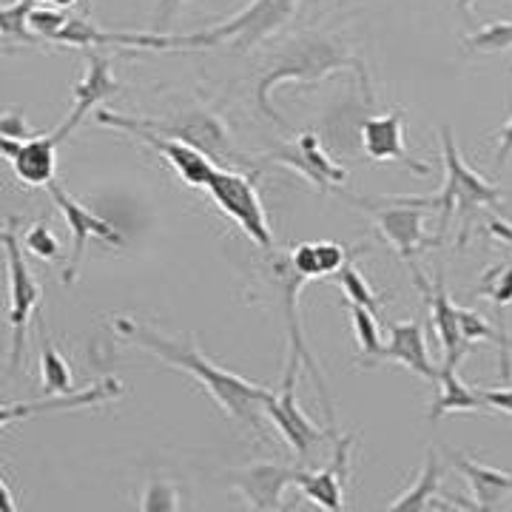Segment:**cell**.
Wrapping results in <instances>:
<instances>
[{
  "instance_id": "34",
  "label": "cell",
  "mask_w": 512,
  "mask_h": 512,
  "mask_svg": "<svg viewBox=\"0 0 512 512\" xmlns=\"http://www.w3.org/2000/svg\"><path fill=\"white\" fill-rule=\"evenodd\" d=\"M26 251H32L43 262H57L60 259V242H57V237L52 234V228L46 222H37V225L29 228V234H26Z\"/></svg>"
},
{
  "instance_id": "36",
  "label": "cell",
  "mask_w": 512,
  "mask_h": 512,
  "mask_svg": "<svg viewBox=\"0 0 512 512\" xmlns=\"http://www.w3.org/2000/svg\"><path fill=\"white\" fill-rule=\"evenodd\" d=\"M183 3L185 0H157V6H154V29H157V35H163L165 29L171 26V20L177 18Z\"/></svg>"
},
{
  "instance_id": "38",
  "label": "cell",
  "mask_w": 512,
  "mask_h": 512,
  "mask_svg": "<svg viewBox=\"0 0 512 512\" xmlns=\"http://www.w3.org/2000/svg\"><path fill=\"white\" fill-rule=\"evenodd\" d=\"M498 154H495V171H501L504 168V163H507V157L512 154V117L507 126L498 131Z\"/></svg>"
},
{
  "instance_id": "32",
  "label": "cell",
  "mask_w": 512,
  "mask_h": 512,
  "mask_svg": "<svg viewBox=\"0 0 512 512\" xmlns=\"http://www.w3.org/2000/svg\"><path fill=\"white\" fill-rule=\"evenodd\" d=\"M467 52H507L512 49V20H495L478 29L476 35L464 37Z\"/></svg>"
},
{
  "instance_id": "21",
  "label": "cell",
  "mask_w": 512,
  "mask_h": 512,
  "mask_svg": "<svg viewBox=\"0 0 512 512\" xmlns=\"http://www.w3.org/2000/svg\"><path fill=\"white\" fill-rule=\"evenodd\" d=\"M444 456L450 458V464L470 481L476 510H501V507H507V501L512 498V473L478 464L464 453L447 450V447H444Z\"/></svg>"
},
{
  "instance_id": "25",
  "label": "cell",
  "mask_w": 512,
  "mask_h": 512,
  "mask_svg": "<svg viewBox=\"0 0 512 512\" xmlns=\"http://www.w3.org/2000/svg\"><path fill=\"white\" fill-rule=\"evenodd\" d=\"M37 339H40V376H43V396H60V393H74L72 370L69 362L63 359V353L55 348V342L49 339V330L43 316L37 313Z\"/></svg>"
},
{
  "instance_id": "30",
  "label": "cell",
  "mask_w": 512,
  "mask_h": 512,
  "mask_svg": "<svg viewBox=\"0 0 512 512\" xmlns=\"http://www.w3.org/2000/svg\"><path fill=\"white\" fill-rule=\"evenodd\" d=\"M35 9L37 0H15L9 6H3V12H0V32H3L6 43H9V37H12V43H35V46L43 43L32 32V26H29V18H32Z\"/></svg>"
},
{
  "instance_id": "26",
  "label": "cell",
  "mask_w": 512,
  "mask_h": 512,
  "mask_svg": "<svg viewBox=\"0 0 512 512\" xmlns=\"http://www.w3.org/2000/svg\"><path fill=\"white\" fill-rule=\"evenodd\" d=\"M350 325H353V336H356V359L362 367H376L384 362V342L379 333V316L367 311L356 302H348Z\"/></svg>"
},
{
  "instance_id": "9",
  "label": "cell",
  "mask_w": 512,
  "mask_h": 512,
  "mask_svg": "<svg viewBox=\"0 0 512 512\" xmlns=\"http://www.w3.org/2000/svg\"><path fill=\"white\" fill-rule=\"evenodd\" d=\"M339 194H345V191H339ZM345 197L356 208H362V211H367L376 220L384 239L399 251V256L410 265V271L419 268L416 265V254L424 251V248H433L436 245V239L424 237V211H427L424 205H416V202H410L407 197L404 200H393V205H384L382 200L353 197V194H345Z\"/></svg>"
},
{
  "instance_id": "37",
  "label": "cell",
  "mask_w": 512,
  "mask_h": 512,
  "mask_svg": "<svg viewBox=\"0 0 512 512\" xmlns=\"http://www.w3.org/2000/svg\"><path fill=\"white\" fill-rule=\"evenodd\" d=\"M478 393L484 396V402L490 404L495 413H504V416L512 419V387H507V390H484V387H478Z\"/></svg>"
},
{
  "instance_id": "29",
  "label": "cell",
  "mask_w": 512,
  "mask_h": 512,
  "mask_svg": "<svg viewBox=\"0 0 512 512\" xmlns=\"http://www.w3.org/2000/svg\"><path fill=\"white\" fill-rule=\"evenodd\" d=\"M362 251H365V248H359L356 254L350 256L348 262L333 274V279H336L339 288L345 291L348 302H356V305H362V308H367V311H373L379 316V299H376V291L367 285V279L362 276V271H359V265H356V256L362 254Z\"/></svg>"
},
{
  "instance_id": "4",
  "label": "cell",
  "mask_w": 512,
  "mask_h": 512,
  "mask_svg": "<svg viewBox=\"0 0 512 512\" xmlns=\"http://www.w3.org/2000/svg\"><path fill=\"white\" fill-rule=\"evenodd\" d=\"M441 157H444V188L436 197H407L416 205L424 208H439V239L444 237L447 225L453 220V214H461L464 220L473 217L481 205H498L501 191L493 183H487L481 174H476L470 165L461 160L456 140H453V128L441 126Z\"/></svg>"
},
{
  "instance_id": "23",
  "label": "cell",
  "mask_w": 512,
  "mask_h": 512,
  "mask_svg": "<svg viewBox=\"0 0 512 512\" xmlns=\"http://www.w3.org/2000/svg\"><path fill=\"white\" fill-rule=\"evenodd\" d=\"M458 367H439V382H436V402L430 407V421H439L447 413H484L493 410L478 393V387H467L458 379Z\"/></svg>"
},
{
  "instance_id": "17",
  "label": "cell",
  "mask_w": 512,
  "mask_h": 512,
  "mask_svg": "<svg viewBox=\"0 0 512 512\" xmlns=\"http://www.w3.org/2000/svg\"><path fill=\"white\" fill-rule=\"evenodd\" d=\"M362 148L367 160L373 163H399L419 177L430 174V165L413 160L410 151L404 148V109L390 111L382 117H367L362 123Z\"/></svg>"
},
{
  "instance_id": "14",
  "label": "cell",
  "mask_w": 512,
  "mask_h": 512,
  "mask_svg": "<svg viewBox=\"0 0 512 512\" xmlns=\"http://www.w3.org/2000/svg\"><path fill=\"white\" fill-rule=\"evenodd\" d=\"M350 450H353V436H336L333 433V456L325 467L319 470H305L299 467V476L293 487L311 501L313 507L325 512L345 510V484L350 478Z\"/></svg>"
},
{
  "instance_id": "3",
  "label": "cell",
  "mask_w": 512,
  "mask_h": 512,
  "mask_svg": "<svg viewBox=\"0 0 512 512\" xmlns=\"http://www.w3.org/2000/svg\"><path fill=\"white\" fill-rule=\"evenodd\" d=\"M299 0H254L239 15L228 18L214 29L197 35H157V32H134V46L140 49H214L234 46L237 52H251L256 43L276 35L293 18Z\"/></svg>"
},
{
  "instance_id": "27",
  "label": "cell",
  "mask_w": 512,
  "mask_h": 512,
  "mask_svg": "<svg viewBox=\"0 0 512 512\" xmlns=\"http://www.w3.org/2000/svg\"><path fill=\"white\" fill-rule=\"evenodd\" d=\"M441 461H439V450L430 447L427 450V464L421 470V476L416 478V484L390 504V512H421L430 507V501L439 495L441 490Z\"/></svg>"
},
{
  "instance_id": "13",
  "label": "cell",
  "mask_w": 512,
  "mask_h": 512,
  "mask_svg": "<svg viewBox=\"0 0 512 512\" xmlns=\"http://www.w3.org/2000/svg\"><path fill=\"white\" fill-rule=\"evenodd\" d=\"M274 274L282 282V296H285V333H288V342H291L288 356H296V359L305 362L308 373L313 376V384L319 390V399H322L325 416L330 421V430H336V413H333V404L328 399V387H325V379H322V370H319V362H316L313 350L308 348V339H305V330H302V319H299V291L305 288L308 279L293 268L291 259H279Z\"/></svg>"
},
{
  "instance_id": "35",
  "label": "cell",
  "mask_w": 512,
  "mask_h": 512,
  "mask_svg": "<svg viewBox=\"0 0 512 512\" xmlns=\"http://www.w3.org/2000/svg\"><path fill=\"white\" fill-rule=\"evenodd\" d=\"M37 131L26 128V120L20 111H6L0 120V137H15V140H32Z\"/></svg>"
},
{
  "instance_id": "42",
  "label": "cell",
  "mask_w": 512,
  "mask_h": 512,
  "mask_svg": "<svg viewBox=\"0 0 512 512\" xmlns=\"http://www.w3.org/2000/svg\"><path fill=\"white\" fill-rule=\"evenodd\" d=\"M37 3H46V6H52V0H37Z\"/></svg>"
},
{
  "instance_id": "22",
  "label": "cell",
  "mask_w": 512,
  "mask_h": 512,
  "mask_svg": "<svg viewBox=\"0 0 512 512\" xmlns=\"http://www.w3.org/2000/svg\"><path fill=\"white\" fill-rule=\"evenodd\" d=\"M399 362L410 373L421 376L424 382H439V367L433 365L430 353H427V342H424V330L419 322H399L390 325V339L384 345V362Z\"/></svg>"
},
{
  "instance_id": "16",
  "label": "cell",
  "mask_w": 512,
  "mask_h": 512,
  "mask_svg": "<svg viewBox=\"0 0 512 512\" xmlns=\"http://www.w3.org/2000/svg\"><path fill=\"white\" fill-rule=\"evenodd\" d=\"M86 60H89V69L86 77L74 86V106L69 111V117L52 131L57 137V143H63L74 128L83 123L86 114H94L100 109V103H106L109 97L120 92V83L114 80L111 74V60L97 49H86Z\"/></svg>"
},
{
  "instance_id": "1",
  "label": "cell",
  "mask_w": 512,
  "mask_h": 512,
  "mask_svg": "<svg viewBox=\"0 0 512 512\" xmlns=\"http://www.w3.org/2000/svg\"><path fill=\"white\" fill-rule=\"evenodd\" d=\"M114 328L126 342L151 350L154 356L163 359L165 365L177 367L188 376H194L208 390V396L220 404L231 419L251 427L254 433H262V416H265V402H268L271 390L245 382V379H239L237 373H228V370L214 365L211 359H205L191 336L168 339V336H160L157 330L146 328V325H140L134 319H126V316L114 319Z\"/></svg>"
},
{
  "instance_id": "10",
  "label": "cell",
  "mask_w": 512,
  "mask_h": 512,
  "mask_svg": "<svg viewBox=\"0 0 512 512\" xmlns=\"http://www.w3.org/2000/svg\"><path fill=\"white\" fill-rule=\"evenodd\" d=\"M299 367H302V359L288 356L282 387H279V393H271V396H268V402H265V416H268L271 424L282 433V439H285V444L296 453V458H299V461H308V456H313V450L328 439V433H322V430L302 413V407L296 402V376H299Z\"/></svg>"
},
{
  "instance_id": "28",
  "label": "cell",
  "mask_w": 512,
  "mask_h": 512,
  "mask_svg": "<svg viewBox=\"0 0 512 512\" xmlns=\"http://www.w3.org/2000/svg\"><path fill=\"white\" fill-rule=\"evenodd\" d=\"M458 325H461V336L470 348L476 339H490L501 348V379H510V336L504 333V328L495 330L481 313L470 311V308H458Z\"/></svg>"
},
{
  "instance_id": "12",
  "label": "cell",
  "mask_w": 512,
  "mask_h": 512,
  "mask_svg": "<svg viewBox=\"0 0 512 512\" xmlns=\"http://www.w3.org/2000/svg\"><path fill=\"white\" fill-rule=\"evenodd\" d=\"M49 188V194H52V200L60 208V214L66 217V225H69V231H72V251H69V262H66V268H63V282L66 285H72L74 279H77V271H80V262H83V256H86V245H89V239H103V242H109V245H123V237H120V231L106 222L103 217H97L94 211H89L83 202H77L63 188V185L52 180V183L46 185Z\"/></svg>"
},
{
  "instance_id": "7",
  "label": "cell",
  "mask_w": 512,
  "mask_h": 512,
  "mask_svg": "<svg viewBox=\"0 0 512 512\" xmlns=\"http://www.w3.org/2000/svg\"><path fill=\"white\" fill-rule=\"evenodd\" d=\"M18 220H6L3 228V254H6V274H9V325H12V367L20 365L23 359V345H26V325L40 302V282H37L26 256L20 248L18 234H15Z\"/></svg>"
},
{
  "instance_id": "24",
  "label": "cell",
  "mask_w": 512,
  "mask_h": 512,
  "mask_svg": "<svg viewBox=\"0 0 512 512\" xmlns=\"http://www.w3.org/2000/svg\"><path fill=\"white\" fill-rule=\"evenodd\" d=\"M288 259L305 279H322V276H333L348 262V251L339 242L319 239V242H299Z\"/></svg>"
},
{
  "instance_id": "31",
  "label": "cell",
  "mask_w": 512,
  "mask_h": 512,
  "mask_svg": "<svg viewBox=\"0 0 512 512\" xmlns=\"http://www.w3.org/2000/svg\"><path fill=\"white\" fill-rule=\"evenodd\" d=\"M476 296L490 299L498 308L512 305V265L510 262H498L493 268H487L481 282H478Z\"/></svg>"
},
{
  "instance_id": "39",
  "label": "cell",
  "mask_w": 512,
  "mask_h": 512,
  "mask_svg": "<svg viewBox=\"0 0 512 512\" xmlns=\"http://www.w3.org/2000/svg\"><path fill=\"white\" fill-rule=\"evenodd\" d=\"M484 231H487L490 237L501 239V242L512 245V225H510V222L501 220V217H490V220L484 222Z\"/></svg>"
},
{
  "instance_id": "33",
  "label": "cell",
  "mask_w": 512,
  "mask_h": 512,
  "mask_svg": "<svg viewBox=\"0 0 512 512\" xmlns=\"http://www.w3.org/2000/svg\"><path fill=\"white\" fill-rule=\"evenodd\" d=\"M143 512H177L180 510V493L168 478H151L140 495Z\"/></svg>"
},
{
  "instance_id": "40",
  "label": "cell",
  "mask_w": 512,
  "mask_h": 512,
  "mask_svg": "<svg viewBox=\"0 0 512 512\" xmlns=\"http://www.w3.org/2000/svg\"><path fill=\"white\" fill-rule=\"evenodd\" d=\"M0 493H3V510L6 512L18 510V507H15V501L9 498V484H6V481H0Z\"/></svg>"
},
{
  "instance_id": "11",
  "label": "cell",
  "mask_w": 512,
  "mask_h": 512,
  "mask_svg": "<svg viewBox=\"0 0 512 512\" xmlns=\"http://www.w3.org/2000/svg\"><path fill=\"white\" fill-rule=\"evenodd\" d=\"M299 476L296 464H279V461H254L237 470H225L220 478L222 487L234 490L245 498L248 510L254 512H279L285 510L282 493L291 487Z\"/></svg>"
},
{
  "instance_id": "41",
  "label": "cell",
  "mask_w": 512,
  "mask_h": 512,
  "mask_svg": "<svg viewBox=\"0 0 512 512\" xmlns=\"http://www.w3.org/2000/svg\"><path fill=\"white\" fill-rule=\"evenodd\" d=\"M456 9L461 12V15L473 18V0H456Z\"/></svg>"
},
{
  "instance_id": "2",
  "label": "cell",
  "mask_w": 512,
  "mask_h": 512,
  "mask_svg": "<svg viewBox=\"0 0 512 512\" xmlns=\"http://www.w3.org/2000/svg\"><path fill=\"white\" fill-rule=\"evenodd\" d=\"M333 72H356L362 92L370 100V77H367L362 57H356L339 37L328 32H302L291 37L268 63L265 74L256 83V109L262 111L268 120H274L279 128H288V123L279 117V111L271 103V94L282 83H319L322 77Z\"/></svg>"
},
{
  "instance_id": "19",
  "label": "cell",
  "mask_w": 512,
  "mask_h": 512,
  "mask_svg": "<svg viewBox=\"0 0 512 512\" xmlns=\"http://www.w3.org/2000/svg\"><path fill=\"white\" fill-rule=\"evenodd\" d=\"M416 285L421 288V293L427 296V305H430V316H433V328H436V336L441 342V353H444V365L458 367V362L470 353V345L464 342L461 336V325H458V308L453 305L450 293H447V285H444V276H436L433 285H427L421 279L419 268L410 271Z\"/></svg>"
},
{
  "instance_id": "5",
  "label": "cell",
  "mask_w": 512,
  "mask_h": 512,
  "mask_svg": "<svg viewBox=\"0 0 512 512\" xmlns=\"http://www.w3.org/2000/svg\"><path fill=\"white\" fill-rule=\"evenodd\" d=\"M128 120L134 126H143L148 131L163 134V137H171V140H180V143L200 148L202 154H208L220 168H237V171L248 168L251 174H256L254 163L234 148L228 128L222 126L220 117L211 114V111H180V114H171L168 120H154V117H128Z\"/></svg>"
},
{
  "instance_id": "6",
  "label": "cell",
  "mask_w": 512,
  "mask_h": 512,
  "mask_svg": "<svg viewBox=\"0 0 512 512\" xmlns=\"http://www.w3.org/2000/svg\"><path fill=\"white\" fill-rule=\"evenodd\" d=\"M205 191L211 194V200L217 202L222 214H228L237 222L259 248H265V251L274 248V234H271L262 200L256 194L254 174H245L237 168H217L205 185Z\"/></svg>"
},
{
  "instance_id": "18",
  "label": "cell",
  "mask_w": 512,
  "mask_h": 512,
  "mask_svg": "<svg viewBox=\"0 0 512 512\" xmlns=\"http://www.w3.org/2000/svg\"><path fill=\"white\" fill-rule=\"evenodd\" d=\"M57 137L55 134H35L32 140L0 137V151L12 163L20 183L49 185L57 171Z\"/></svg>"
},
{
  "instance_id": "15",
  "label": "cell",
  "mask_w": 512,
  "mask_h": 512,
  "mask_svg": "<svg viewBox=\"0 0 512 512\" xmlns=\"http://www.w3.org/2000/svg\"><path fill=\"white\" fill-rule=\"evenodd\" d=\"M265 160L279 165H288L293 168L299 177H305L308 183H313L322 194L336 191L339 185L348 180V168H342L339 163H333L328 154L319 146V137L316 134H296V140L288 146L276 148L271 151Z\"/></svg>"
},
{
  "instance_id": "20",
  "label": "cell",
  "mask_w": 512,
  "mask_h": 512,
  "mask_svg": "<svg viewBox=\"0 0 512 512\" xmlns=\"http://www.w3.org/2000/svg\"><path fill=\"white\" fill-rule=\"evenodd\" d=\"M120 396H123V384L109 376V379L92 384L80 393L74 390V393H60V396H43L37 402L6 404L0 419H3V424H9V421L29 419V416H40V413H55V410H83V407H97V404H106L111 399H120Z\"/></svg>"
},
{
  "instance_id": "8",
  "label": "cell",
  "mask_w": 512,
  "mask_h": 512,
  "mask_svg": "<svg viewBox=\"0 0 512 512\" xmlns=\"http://www.w3.org/2000/svg\"><path fill=\"white\" fill-rule=\"evenodd\" d=\"M94 123L106 128H120V131H126L131 137H137L140 143H146L148 148H154L165 163L171 165V168L183 177V183L191 185V188H205L208 180H211V174L220 168L208 154H202L200 148L180 143V140H171V137H163V134L148 131V128L143 126H134L126 114H117V111L109 109H97L94 111Z\"/></svg>"
}]
</instances>
